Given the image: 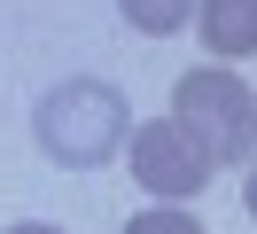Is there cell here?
<instances>
[{"label":"cell","instance_id":"6","mask_svg":"<svg viewBox=\"0 0 257 234\" xmlns=\"http://www.w3.org/2000/svg\"><path fill=\"white\" fill-rule=\"evenodd\" d=\"M125 234H203V218H195V211H179V203H164V211H141Z\"/></svg>","mask_w":257,"mask_h":234},{"label":"cell","instance_id":"7","mask_svg":"<svg viewBox=\"0 0 257 234\" xmlns=\"http://www.w3.org/2000/svg\"><path fill=\"white\" fill-rule=\"evenodd\" d=\"M241 203H249V218H257V156H249V180H241Z\"/></svg>","mask_w":257,"mask_h":234},{"label":"cell","instance_id":"2","mask_svg":"<svg viewBox=\"0 0 257 234\" xmlns=\"http://www.w3.org/2000/svg\"><path fill=\"white\" fill-rule=\"evenodd\" d=\"M172 117L210 148V164H249L257 156V94L234 70H179L172 78Z\"/></svg>","mask_w":257,"mask_h":234},{"label":"cell","instance_id":"4","mask_svg":"<svg viewBox=\"0 0 257 234\" xmlns=\"http://www.w3.org/2000/svg\"><path fill=\"white\" fill-rule=\"evenodd\" d=\"M210 55H257V0H195Z\"/></svg>","mask_w":257,"mask_h":234},{"label":"cell","instance_id":"1","mask_svg":"<svg viewBox=\"0 0 257 234\" xmlns=\"http://www.w3.org/2000/svg\"><path fill=\"white\" fill-rule=\"evenodd\" d=\"M32 133H39V148H47L55 164H70V172H94V164H109V156L125 148V133H133V109H125V94H117L109 78H63V86L39 102Z\"/></svg>","mask_w":257,"mask_h":234},{"label":"cell","instance_id":"8","mask_svg":"<svg viewBox=\"0 0 257 234\" xmlns=\"http://www.w3.org/2000/svg\"><path fill=\"white\" fill-rule=\"evenodd\" d=\"M8 234H63V226H39V218H24V226H8Z\"/></svg>","mask_w":257,"mask_h":234},{"label":"cell","instance_id":"3","mask_svg":"<svg viewBox=\"0 0 257 234\" xmlns=\"http://www.w3.org/2000/svg\"><path fill=\"white\" fill-rule=\"evenodd\" d=\"M133 180L148 187V195H203V180H210V148L187 133L179 117H148V125H133Z\"/></svg>","mask_w":257,"mask_h":234},{"label":"cell","instance_id":"5","mask_svg":"<svg viewBox=\"0 0 257 234\" xmlns=\"http://www.w3.org/2000/svg\"><path fill=\"white\" fill-rule=\"evenodd\" d=\"M117 8H125L133 31H156V39H164V31H179L195 16V0H117Z\"/></svg>","mask_w":257,"mask_h":234}]
</instances>
